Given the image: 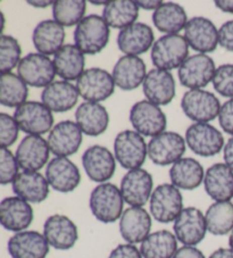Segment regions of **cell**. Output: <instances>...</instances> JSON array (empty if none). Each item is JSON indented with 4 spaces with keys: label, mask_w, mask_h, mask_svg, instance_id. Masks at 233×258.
Returning <instances> with one entry per match:
<instances>
[{
    "label": "cell",
    "mask_w": 233,
    "mask_h": 258,
    "mask_svg": "<svg viewBox=\"0 0 233 258\" xmlns=\"http://www.w3.org/2000/svg\"><path fill=\"white\" fill-rule=\"evenodd\" d=\"M169 179L172 184L179 189L195 190L205 179L203 165L194 158H181L172 165L169 170Z\"/></svg>",
    "instance_id": "34"
},
{
    "label": "cell",
    "mask_w": 233,
    "mask_h": 258,
    "mask_svg": "<svg viewBox=\"0 0 233 258\" xmlns=\"http://www.w3.org/2000/svg\"><path fill=\"white\" fill-rule=\"evenodd\" d=\"M208 258H233V249L218 248L210 253V256Z\"/></svg>",
    "instance_id": "51"
},
{
    "label": "cell",
    "mask_w": 233,
    "mask_h": 258,
    "mask_svg": "<svg viewBox=\"0 0 233 258\" xmlns=\"http://www.w3.org/2000/svg\"><path fill=\"white\" fill-rule=\"evenodd\" d=\"M76 124L84 135L98 137L109 125V114L99 102H83L75 112Z\"/></svg>",
    "instance_id": "29"
},
{
    "label": "cell",
    "mask_w": 233,
    "mask_h": 258,
    "mask_svg": "<svg viewBox=\"0 0 233 258\" xmlns=\"http://www.w3.org/2000/svg\"><path fill=\"white\" fill-rule=\"evenodd\" d=\"M219 125L224 132L233 136V99L224 102L218 114Z\"/></svg>",
    "instance_id": "45"
},
{
    "label": "cell",
    "mask_w": 233,
    "mask_h": 258,
    "mask_svg": "<svg viewBox=\"0 0 233 258\" xmlns=\"http://www.w3.org/2000/svg\"><path fill=\"white\" fill-rule=\"evenodd\" d=\"M33 208L30 203L20 197H7L0 203V222L12 232H22L33 221Z\"/></svg>",
    "instance_id": "22"
},
{
    "label": "cell",
    "mask_w": 233,
    "mask_h": 258,
    "mask_svg": "<svg viewBox=\"0 0 233 258\" xmlns=\"http://www.w3.org/2000/svg\"><path fill=\"white\" fill-rule=\"evenodd\" d=\"M213 86L219 95L233 99V64L218 66L213 78Z\"/></svg>",
    "instance_id": "42"
},
{
    "label": "cell",
    "mask_w": 233,
    "mask_h": 258,
    "mask_svg": "<svg viewBox=\"0 0 233 258\" xmlns=\"http://www.w3.org/2000/svg\"><path fill=\"white\" fill-rule=\"evenodd\" d=\"M92 5H97V6H107L109 4V2H93V0H91L90 2Z\"/></svg>",
    "instance_id": "54"
},
{
    "label": "cell",
    "mask_w": 233,
    "mask_h": 258,
    "mask_svg": "<svg viewBox=\"0 0 233 258\" xmlns=\"http://www.w3.org/2000/svg\"><path fill=\"white\" fill-rule=\"evenodd\" d=\"M46 179L53 190L69 194L78 188L81 174L78 166L66 157H55L48 163Z\"/></svg>",
    "instance_id": "20"
},
{
    "label": "cell",
    "mask_w": 233,
    "mask_h": 258,
    "mask_svg": "<svg viewBox=\"0 0 233 258\" xmlns=\"http://www.w3.org/2000/svg\"><path fill=\"white\" fill-rule=\"evenodd\" d=\"M154 181L149 172L142 168L129 171L121 181L120 190L124 202L131 207H142L150 200Z\"/></svg>",
    "instance_id": "15"
},
{
    "label": "cell",
    "mask_w": 233,
    "mask_h": 258,
    "mask_svg": "<svg viewBox=\"0 0 233 258\" xmlns=\"http://www.w3.org/2000/svg\"><path fill=\"white\" fill-rule=\"evenodd\" d=\"M116 161L127 170L141 168L148 155V146L143 137L137 131L125 130L120 132L114 141Z\"/></svg>",
    "instance_id": "4"
},
{
    "label": "cell",
    "mask_w": 233,
    "mask_h": 258,
    "mask_svg": "<svg viewBox=\"0 0 233 258\" xmlns=\"http://www.w3.org/2000/svg\"><path fill=\"white\" fill-rule=\"evenodd\" d=\"M108 258H143L140 249L134 244L122 243L110 251Z\"/></svg>",
    "instance_id": "47"
},
{
    "label": "cell",
    "mask_w": 233,
    "mask_h": 258,
    "mask_svg": "<svg viewBox=\"0 0 233 258\" xmlns=\"http://www.w3.org/2000/svg\"><path fill=\"white\" fill-rule=\"evenodd\" d=\"M22 49L19 41L11 35L2 34L0 38V72L12 73V70L19 66Z\"/></svg>",
    "instance_id": "41"
},
{
    "label": "cell",
    "mask_w": 233,
    "mask_h": 258,
    "mask_svg": "<svg viewBox=\"0 0 233 258\" xmlns=\"http://www.w3.org/2000/svg\"><path fill=\"white\" fill-rule=\"evenodd\" d=\"M142 86L147 100L157 106H166L176 97V80L168 71L151 70Z\"/></svg>",
    "instance_id": "23"
},
{
    "label": "cell",
    "mask_w": 233,
    "mask_h": 258,
    "mask_svg": "<svg viewBox=\"0 0 233 258\" xmlns=\"http://www.w3.org/2000/svg\"><path fill=\"white\" fill-rule=\"evenodd\" d=\"M86 11L84 0H58L52 6V16L62 26H73L84 19Z\"/></svg>",
    "instance_id": "40"
},
{
    "label": "cell",
    "mask_w": 233,
    "mask_h": 258,
    "mask_svg": "<svg viewBox=\"0 0 233 258\" xmlns=\"http://www.w3.org/2000/svg\"><path fill=\"white\" fill-rule=\"evenodd\" d=\"M186 142L192 153L201 157H213L219 154L224 138L216 127L208 123H195L187 128Z\"/></svg>",
    "instance_id": "10"
},
{
    "label": "cell",
    "mask_w": 233,
    "mask_h": 258,
    "mask_svg": "<svg viewBox=\"0 0 233 258\" xmlns=\"http://www.w3.org/2000/svg\"><path fill=\"white\" fill-rule=\"evenodd\" d=\"M152 22L158 31L167 34H178L188 23L185 8L176 3H163L152 14Z\"/></svg>",
    "instance_id": "36"
},
{
    "label": "cell",
    "mask_w": 233,
    "mask_h": 258,
    "mask_svg": "<svg viewBox=\"0 0 233 258\" xmlns=\"http://www.w3.org/2000/svg\"><path fill=\"white\" fill-rule=\"evenodd\" d=\"M228 246H230L231 249H233V230L230 233V237H228Z\"/></svg>",
    "instance_id": "55"
},
{
    "label": "cell",
    "mask_w": 233,
    "mask_h": 258,
    "mask_svg": "<svg viewBox=\"0 0 233 258\" xmlns=\"http://www.w3.org/2000/svg\"><path fill=\"white\" fill-rule=\"evenodd\" d=\"M29 89L19 75L13 73L2 74L0 78V102L6 107H20L26 102Z\"/></svg>",
    "instance_id": "39"
},
{
    "label": "cell",
    "mask_w": 233,
    "mask_h": 258,
    "mask_svg": "<svg viewBox=\"0 0 233 258\" xmlns=\"http://www.w3.org/2000/svg\"><path fill=\"white\" fill-rule=\"evenodd\" d=\"M14 118L21 130L31 136H41L51 131L53 124L51 110L38 101H26L17 107Z\"/></svg>",
    "instance_id": "11"
},
{
    "label": "cell",
    "mask_w": 233,
    "mask_h": 258,
    "mask_svg": "<svg viewBox=\"0 0 233 258\" xmlns=\"http://www.w3.org/2000/svg\"><path fill=\"white\" fill-rule=\"evenodd\" d=\"M146 64L138 56H122L113 69L115 86L121 90L131 91L143 84L147 77Z\"/></svg>",
    "instance_id": "27"
},
{
    "label": "cell",
    "mask_w": 233,
    "mask_h": 258,
    "mask_svg": "<svg viewBox=\"0 0 233 258\" xmlns=\"http://www.w3.org/2000/svg\"><path fill=\"white\" fill-rule=\"evenodd\" d=\"M130 122L143 137H156L165 132L167 119L159 106L148 100L138 101L130 110Z\"/></svg>",
    "instance_id": "7"
},
{
    "label": "cell",
    "mask_w": 233,
    "mask_h": 258,
    "mask_svg": "<svg viewBox=\"0 0 233 258\" xmlns=\"http://www.w3.org/2000/svg\"><path fill=\"white\" fill-rule=\"evenodd\" d=\"M79 95L88 102H100L113 95L115 82L113 75L102 69H89L76 81Z\"/></svg>",
    "instance_id": "9"
},
{
    "label": "cell",
    "mask_w": 233,
    "mask_h": 258,
    "mask_svg": "<svg viewBox=\"0 0 233 258\" xmlns=\"http://www.w3.org/2000/svg\"><path fill=\"white\" fill-rule=\"evenodd\" d=\"M174 234L185 246L196 247L207 232L205 215L196 207H187L174 221Z\"/></svg>",
    "instance_id": "14"
},
{
    "label": "cell",
    "mask_w": 233,
    "mask_h": 258,
    "mask_svg": "<svg viewBox=\"0 0 233 258\" xmlns=\"http://www.w3.org/2000/svg\"><path fill=\"white\" fill-rule=\"evenodd\" d=\"M124 199L121 190L113 183H101L91 191L89 206L92 215L101 223L109 224L121 219Z\"/></svg>",
    "instance_id": "1"
},
{
    "label": "cell",
    "mask_w": 233,
    "mask_h": 258,
    "mask_svg": "<svg viewBox=\"0 0 233 258\" xmlns=\"http://www.w3.org/2000/svg\"><path fill=\"white\" fill-rule=\"evenodd\" d=\"M178 249L176 234L168 230H159L150 233L140 246L143 258H173Z\"/></svg>",
    "instance_id": "35"
},
{
    "label": "cell",
    "mask_w": 233,
    "mask_h": 258,
    "mask_svg": "<svg viewBox=\"0 0 233 258\" xmlns=\"http://www.w3.org/2000/svg\"><path fill=\"white\" fill-rule=\"evenodd\" d=\"M19 162L12 151L7 148L0 149V183L3 185L13 183L19 175Z\"/></svg>",
    "instance_id": "43"
},
{
    "label": "cell",
    "mask_w": 233,
    "mask_h": 258,
    "mask_svg": "<svg viewBox=\"0 0 233 258\" xmlns=\"http://www.w3.org/2000/svg\"><path fill=\"white\" fill-rule=\"evenodd\" d=\"M185 39L195 51L206 55L216 50L218 30L210 20L196 16L188 21L185 28Z\"/></svg>",
    "instance_id": "16"
},
{
    "label": "cell",
    "mask_w": 233,
    "mask_h": 258,
    "mask_svg": "<svg viewBox=\"0 0 233 258\" xmlns=\"http://www.w3.org/2000/svg\"><path fill=\"white\" fill-rule=\"evenodd\" d=\"M204 185L215 202H230L233 198V171L226 164H214L205 173Z\"/></svg>",
    "instance_id": "28"
},
{
    "label": "cell",
    "mask_w": 233,
    "mask_h": 258,
    "mask_svg": "<svg viewBox=\"0 0 233 258\" xmlns=\"http://www.w3.org/2000/svg\"><path fill=\"white\" fill-rule=\"evenodd\" d=\"M109 26L99 15H88L76 25L74 31L75 46L83 54L96 55L109 42Z\"/></svg>",
    "instance_id": "2"
},
{
    "label": "cell",
    "mask_w": 233,
    "mask_h": 258,
    "mask_svg": "<svg viewBox=\"0 0 233 258\" xmlns=\"http://www.w3.org/2000/svg\"><path fill=\"white\" fill-rule=\"evenodd\" d=\"M150 213L159 223H171L181 214L183 197L179 188L172 183H164L156 186L150 197Z\"/></svg>",
    "instance_id": "5"
},
{
    "label": "cell",
    "mask_w": 233,
    "mask_h": 258,
    "mask_svg": "<svg viewBox=\"0 0 233 258\" xmlns=\"http://www.w3.org/2000/svg\"><path fill=\"white\" fill-rule=\"evenodd\" d=\"M215 63L213 58L205 54H197L188 57L179 69V80L183 87L190 90L203 89L213 82L215 74Z\"/></svg>",
    "instance_id": "13"
},
{
    "label": "cell",
    "mask_w": 233,
    "mask_h": 258,
    "mask_svg": "<svg viewBox=\"0 0 233 258\" xmlns=\"http://www.w3.org/2000/svg\"><path fill=\"white\" fill-rule=\"evenodd\" d=\"M186 140L177 132L165 131L151 138L148 144V156L158 166L173 165L186 153Z\"/></svg>",
    "instance_id": "8"
},
{
    "label": "cell",
    "mask_w": 233,
    "mask_h": 258,
    "mask_svg": "<svg viewBox=\"0 0 233 258\" xmlns=\"http://www.w3.org/2000/svg\"><path fill=\"white\" fill-rule=\"evenodd\" d=\"M139 8H143L147 11H157L158 8L163 5V2H158V0H151V2H136Z\"/></svg>",
    "instance_id": "50"
},
{
    "label": "cell",
    "mask_w": 233,
    "mask_h": 258,
    "mask_svg": "<svg viewBox=\"0 0 233 258\" xmlns=\"http://www.w3.org/2000/svg\"><path fill=\"white\" fill-rule=\"evenodd\" d=\"M82 165L89 179L101 184L106 183L114 175L116 158L106 147L96 145L84 151Z\"/></svg>",
    "instance_id": "18"
},
{
    "label": "cell",
    "mask_w": 233,
    "mask_h": 258,
    "mask_svg": "<svg viewBox=\"0 0 233 258\" xmlns=\"http://www.w3.org/2000/svg\"><path fill=\"white\" fill-rule=\"evenodd\" d=\"M215 5L222 12L233 14V0H216Z\"/></svg>",
    "instance_id": "52"
},
{
    "label": "cell",
    "mask_w": 233,
    "mask_h": 258,
    "mask_svg": "<svg viewBox=\"0 0 233 258\" xmlns=\"http://www.w3.org/2000/svg\"><path fill=\"white\" fill-rule=\"evenodd\" d=\"M173 258H206L198 248L191 246H183L178 249Z\"/></svg>",
    "instance_id": "48"
},
{
    "label": "cell",
    "mask_w": 233,
    "mask_h": 258,
    "mask_svg": "<svg viewBox=\"0 0 233 258\" xmlns=\"http://www.w3.org/2000/svg\"><path fill=\"white\" fill-rule=\"evenodd\" d=\"M43 235L49 246L57 250H69L79 239L78 226L70 217L61 214L49 216L43 224Z\"/></svg>",
    "instance_id": "19"
},
{
    "label": "cell",
    "mask_w": 233,
    "mask_h": 258,
    "mask_svg": "<svg viewBox=\"0 0 233 258\" xmlns=\"http://www.w3.org/2000/svg\"><path fill=\"white\" fill-rule=\"evenodd\" d=\"M12 185L17 197L32 204L44 202L48 198L50 186L41 173L28 171L20 172Z\"/></svg>",
    "instance_id": "30"
},
{
    "label": "cell",
    "mask_w": 233,
    "mask_h": 258,
    "mask_svg": "<svg viewBox=\"0 0 233 258\" xmlns=\"http://www.w3.org/2000/svg\"><path fill=\"white\" fill-rule=\"evenodd\" d=\"M48 141L40 136H26L16 149V159L23 171L38 172L49 159Z\"/></svg>",
    "instance_id": "21"
},
{
    "label": "cell",
    "mask_w": 233,
    "mask_h": 258,
    "mask_svg": "<svg viewBox=\"0 0 233 258\" xmlns=\"http://www.w3.org/2000/svg\"><path fill=\"white\" fill-rule=\"evenodd\" d=\"M17 75L30 87L46 88L53 82L56 69L48 56L31 52L20 61Z\"/></svg>",
    "instance_id": "12"
},
{
    "label": "cell",
    "mask_w": 233,
    "mask_h": 258,
    "mask_svg": "<svg viewBox=\"0 0 233 258\" xmlns=\"http://www.w3.org/2000/svg\"><path fill=\"white\" fill-rule=\"evenodd\" d=\"M20 126L14 117L6 113L0 114V145L2 148H8L16 142L19 138Z\"/></svg>",
    "instance_id": "44"
},
{
    "label": "cell",
    "mask_w": 233,
    "mask_h": 258,
    "mask_svg": "<svg viewBox=\"0 0 233 258\" xmlns=\"http://www.w3.org/2000/svg\"><path fill=\"white\" fill-rule=\"evenodd\" d=\"M56 74L63 81H78L83 74L86 58L84 54L75 44H64L53 57Z\"/></svg>",
    "instance_id": "32"
},
{
    "label": "cell",
    "mask_w": 233,
    "mask_h": 258,
    "mask_svg": "<svg viewBox=\"0 0 233 258\" xmlns=\"http://www.w3.org/2000/svg\"><path fill=\"white\" fill-rule=\"evenodd\" d=\"M49 247L43 234L29 230L15 233L7 244L12 258H46Z\"/></svg>",
    "instance_id": "24"
},
{
    "label": "cell",
    "mask_w": 233,
    "mask_h": 258,
    "mask_svg": "<svg viewBox=\"0 0 233 258\" xmlns=\"http://www.w3.org/2000/svg\"><path fill=\"white\" fill-rule=\"evenodd\" d=\"M207 231L213 235H225L233 230V204L215 202L205 214Z\"/></svg>",
    "instance_id": "38"
},
{
    "label": "cell",
    "mask_w": 233,
    "mask_h": 258,
    "mask_svg": "<svg viewBox=\"0 0 233 258\" xmlns=\"http://www.w3.org/2000/svg\"><path fill=\"white\" fill-rule=\"evenodd\" d=\"M65 35L64 26L57 23L55 20H46L35 26L32 41L39 54L44 56L55 55L64 46Z\"/></svg>",
    "instance_id": "33"
},
{
    "label": "cell",
    "mask_w": 233,
    "mask_h": 258,
    "mask_svg": "<svg viewBox=\"0 0 233 258\" xmlns=\"http://www.w3.org/2000/svg\"><path fill=\"white\" fill-rule=\"evenodd\" d=\"M81 128L72 121H62L51 128L48 136V146L57 157H69L81 147L83 136Z\"/></svg>",
    "instance_id": "17"
},
{
    "label": "cell",
    "mask_w": 233,
    "mask_h": 258,
    "mask_svg": "<svg viewBox=\"0 0 233 258\" xmlns=\"http://www.w3.org/2000/svg\"><path fill=\"white\" fill-rule=\"evenodd\" d=\"M151 230V216L145 208L130 207L120 219V233L128 243H141Z\"/></svg>",
    "instance_id": "26"
},
{
    "label": "cell",
    "mask_w": 233,
    "mask_h": 258,
    "mask_svg": "<svg viewBox=\"0 0 233 258\" xmlns=\"http://www.w3.org/2000/svg\"><path fill=\"white\" fill-rule=\"evenodd\" d=\"M79 96L76 86L67 81H53L43 89L41 100L51 112L65 113L76 105Z\"/></svg>",
    "instance_id": "31"
},
{
    "label": "cell",
    "mask_w": 233,
    "mask_h": 258,
    "mask_svg": "<svg viewBox=\"0 0 233 258\" xmlns=\"http://www.w3.org/2000/svg\"><path fill=\"white\" fill-rule=\"evenodd\" d=\"M189 55V44L180 34H166L155 41L151 48V60L164 71L180 69Z\"/></svg>",
    "instance_id": "3"
},
{
    "label": "cell",
    "mask_w": 233,
    "mask_h": 258,
    "mask_svg": "<svg viewBox=\"0 0 233 258\" xmlns=\"http://www.w3.org/2000/svg\"><path fill=\"white\" fill-rule=\"evenodd\" d=\"M29 5L33 6V7H38V8H46L48 6H53V4H55V2H39V0H37V2H33V0H29L28 2Z\"/></svg>",
    "instance_id": "53"
},
{
    "label": "cell",
    "mask_w": 233,
    "mask_h": 258,
    "mask_svg": "<svg viewBox=\"0 0 233 258\" xmlns=\"http://www.w3.org/2000/svg\"><path fill=\"white\" fill-rule=\"evenodd\" d=\"M218 43L227 51L233 52V20L227 21L218 30Z\"/></svg>",
    "instance_id": "46"
},
{
    "label": "cell",
    "mask_w": 233,
    "mask_h": 258,
    "mask_svg": "<svg viewBox=\"0 0 233 258\" xmlns=\"http://www.w3.org/2000/svg\"><path fill=\"white\" fill-rule=\"evenodd\" d=\"M154 31L150 26L136 22L120 31L118 46L125 56H139L154 46Z\"/></svg>",
    "instance_id": "25"
},
{
    "label": "cell",
    "mask_w": 233,
    "mask_h": 258,
    "mask_svg": "<svg viewBox=\"0 0 233 258\" xmlns=\"http://www.w3.org/2000/svg\"><path fill=\"white\" fill-rule=\"evenodd\" d=\"M139 16V6L131 0H115L109 2L104 11L102 19L109 28L123 30L136 23Z\"/></svg>",
    "instance_id": "37"
},
{
    "label": "cell",
    "mask_w": 233,
    "mask_h": 258,
    "mask_svg": "<svg viewBox=\"0 0 233 258\" xmlns=\"http://www.w3.org/2000/svg\"><path fill=\"white\" fill-rule=\"evenodd\" d=\"M224 161L226 165L233 171V137L227 140L224 146Z\"/></svg>",
    "instance_id": "49"
},
{
    "label": "cell",
    "mask_w": 233,
    "mask_h": 258,
    "mask_svg": "<svg viewBox=\"0 0 233 258\" xmlns=\"http://www.w3.org/2000/svg\"><path fill=\"white\" fill-rule=\"evenodd\" d=\"M221 102L214 93L204 89L187 91L182 97L181 108L188 118L197 123H208L218 116Z\"/></svg>",
    "instance_id": "6"
}]
</instances>
